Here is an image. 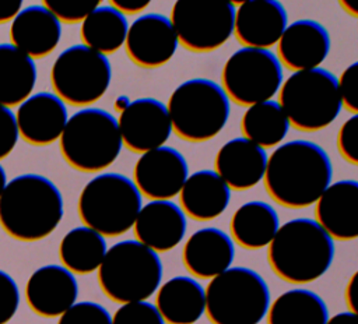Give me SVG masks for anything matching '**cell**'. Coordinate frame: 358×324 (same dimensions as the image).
I'll return each instance as SVG.
<instances>
[{"label": "cell", "instance_id": "obj_31", "mask_svg": "<svg viewBox=\"0 0 358 324\" xmlns=\"http://www.w3.org/2000/svg\"><path fill=\"white\" fill-rule=\"evenodd\" d=\"M127 29L123 14L110 6H99L83 21L80 35L84 46L106 56L123 46Z\"/></svg>", "mask_w": 358, "mask_h": 324}, {"label": "cell", "instance_id": "obj_14", "mask_svg": "<svg viewBox=\"0 0 358 324\" xmlns=\"http://www.w3.org/2000/svg\"><path fill=\"white\" fill-rule=\"evenodd\" d=\"M117 127L122 144L144 154L162 147L172 133L166 106L155 98H138L120 113Z\"/></svg>", "mask_w": 358, "mask_h": 324}, {"label": "cell", "instance_id": "obj_13", "mask_svg": "<svg viewBox=\"0 0 358 324\" xmlns=\"http://www.w3.org/2000/svg\"><path fill=\"white\" fill-rule=\"evenodd\" d=\"M189 176L185 156L172 147H158L141 154L134 165L133 183L152 201L178 196Z\"/></svg>", "mask_w": 358, "mask_h": 324}, {"label": "cell", "instance_id": "obj_20", "mask_svg": "<svg viewBox=\"0 0 358 324\" xmlns=\"http://www.w3.org/2000/svg\"><path fill=\"white\" fill-rule=\"evenodd\" d=\"M315 215L333 240H354L358 236V182L330 183L316 201Z\"/></svg>", "mask_w": 358, "mask_h": 324}, {"label": "cell", "instance_id": "obj_11", "mask_svg": "<svg viewBox=\"0 0 358 324\" xmlns=\"http://www.w3.org/2000/svg\"><path fill=\"white\" fill-rule=\"evenodd\" d=\"M222 89L241 106L271 101L282 84V67L267 49L241 47L224 64Z\"/></svg>", "mask_w": 358, "mask_h": 324}, {"label": "cell", "instance_id": "obj_5", "mask_svg": "<svg viewBox=\"0 0 358 324\" xmlns=\"http://www.w3.org/2000/svg\"><path fill=\"white\" fill-rule=\"evenodd\" d=\"M166 110L178 137L190 142H204L214 138L227 124L229 99L217 82L192 78L173 89Z\"/></svg>", "mask_w": 358, "mask_h": 324}, {"label": "cell", "instance_id": "obj_39", "mask_svg": "<svg viewBox=\"0 0 358 324\" xmlns=\"http://www.w3.org/2000/svg\"><path fill=\"white\" fill-rule=\"evenodd\" d=\"M18 135L15 115L10 108L0 105V159L6 158L14 149Z\"/></svg>", "mask_w": 358, "mask_h": 324}, {"label": "cell", "instance_id": "obj_40", "mask_svg": "<svg viewBox=\"0 0 358 324\" xmlns=\"http://www.w3.org/2000/svg\"><path fill=\"white\" fill-rule=\"evenodd\" d=\"M150 4L148 0H130V1H124V0H110L109 6L113 7L115 10H117L120 14H137L140 11H143L144 8H147V6Z\"/></svg>", "mask_w": 358, "mask_h": 324}, {"label": "cell", "instance_id": "obj_8", "mask_svg": "<svg viewBox=\"0 0 358 324\" xmlns=\"http://www.w3.org/2000/svg\"><path fill=\"white\" fill-rule=\"evenodd\" d=\"M204 295V313L213 324H257L270 307L266 281L246 267H229L211 278Z\"/></svg>", "mask_w": 358, "mask_h": 324}, {"label": "cell", "instance_id": "obj_45", "mask_svg": "<svg viewBox=\"0 0 358 324\" xmlns=\"http://www.w3.org/2000/svg\"><path fill=\"white\" fill-rule=\"evenodd\" d=\"M6 184H7V175H6L4 168L0 165V196H1Z\"/></svg>", "mask_w": 358, "mask_h": 324}, {"label": "cell", "instance_id": "obj_25", "mask_svg": "<svg viewBox=\"0 0 358 324\" xmlns=\"http://www.w3.org/2000/svg\"><path fill=\"white\" fill-rule=\"evenodd\" d=\"M179 196L183 214L194 221H211L227 209L231 190L214 170L204 169L187 176Z\"/></svg>", "mask_w": 358, "mask_h": 324}, {"label": "cell", "instance_id": "obj_28", "mask_svg": "<svg viewBox=\"0 0 358 324\" xmlns=\"http://www.w3.org/2000/svg\"><path fill=\"white\" fill-rule=\"evenodd\" d=\"M35 82L34 59L10 43H0V105H20L31 96Z\"/></svg>", "mask_w": 358, "mask_h": 324}, {"label": "cell", "instance_id": "obj_44", "mask_svg": "<svg viewBox=\"0 0 358 324\" xmlns=\"http://www.w3.org/2000/svg\"><path fill=\"white\" fill-rule=\"evenodd\" d=\"M130 99H129V96L127 95H119L116 99H115V103H113V106H115V109L117 110V112H123L129 105H130Z\"/></svg>", "mask_w": 358, "mask_h": 324}, {"label": "cell", "instance_id": "obj_22", "mask_svg": "<svg viewBox=\"0 0 358 324\" xmlns=\"http://www.w3.org/2000/svg\"><path fill=\"white\" fill-rule=\"evenodd\" d=\"M266 163L267 154L262 147L238 137L227 141L218 149L214 172L229 190H248L263 180Z\"/></svg>", "mask_w": 358, "mask_h": 324}, {"label": "cell", "instance_id": "obj_38", "mask_svg": "<svg viewBox=\"0 0 358 324\" xmlns=\"http://www.w3.org/2000/svg\"><path fill=\"white\" fill-rule=\"evenodd\" d=\"M20 304V292L15 281L0 270V324L8 323Z\"/></svg>", "mask_w": 358, "mask_h": 324}, {"label": "cell", "instance_id": "obj_9", "mask_svg": "<svg viewBox=\"0 0 358 324\" xmlns=\"http://www.w3.org/2000/svg\"><path fill=\"white\" fill-rule=\"evenodd\" d=\"M141 207V194L131 179L101 173L84 186L77 208L87 228L102 236H119L133 228Z\"/></svg>", "mask_w": 358, "mask_h": 324}, {"label": "cell", "instance_id": "obj_35", "mask_svg": "<svg viewBox=\"0 0 358 324\" xmlns=\"http://www.w3.org/2000/svg\"><path fill=\"white\" fill-rule=\"evenodd\" d=\"M57 324H112V316L99 303L78 302L60 316Z\"/></svg>", "mask_w": 358, "mask_h": 324}, {"label": "cell", "instance_id": "obj_43", "mask_svg": "<svg viewBox=\"0 0 358 324\" xmlns=\"http://www.w3.org/2000/svg\"><path fill=\"white\" fill-rule=\"evenodd\" d=\"M326 324H358V314L351 311H343L330 317Z\"/></svg>", "mask_w": 358, "mask_h": 324}, {"label": "cell", "instance_id": "obj_32", "mask_svg": "<svg viewBox=\"0 0 358 324\" xmlns=\"http://www.w3.org/2000/svg\"><path fill=\"white\" fill-rule=\"evenodd\" d=\"M289 123L275 101L255 103L246 109L241 120L243 138L264 148L274 147L287 135Z\"/></svg>", "mask_w": 358, "mask_h": 324}, {"label": "cell", "instance_id": "obj_12", "mask_svg": "<svg viewBox=\"0 0 358 324\" xmlns=\"http://www.w3.org/2000/svg\"><path fill=\"white\" fill-rule=\"evenodd\" d=\"M178 43L190 52L207 53L234 34L235 7L227 0H179L169 18Z\"/></svg>", "mask_w": 358, "mask_h": 324}, {"label": "cell", "instance_id": "obj_1", "mask_svg": "<svg viewBox=\"0 0 358 324\" xmlns=\"http://www.w3.org/2000/svg\"><path fill=\"white\" fill-rule=\"evenodd\" d=\"M327 152L317 144L294 140L277 147L267 158L264 187L287 208H306L317 201L331 182Z\"/></svg>", "mask_w": 358, "mask_h": 324}, {"label": "cell", "instance_id": "obj_37", "mask_svg": "<svg viewBox=\"0 0 358 324\" xmlns=\"http://www.w3.org/2000/svg\"><path fill=\"white\" fill-rule=\"evenodd\" d=\"M337 148L347 162L358 163V115H352L341 124L337 134Z\"/></svg>", "mask_w": 358, "mask_h": 324}, {"label": "cell", "instance_id": "obj_6", "mask_svg": "<svg viewBox=\"0 0 358 324\" xmlns=\"http://www.w3.org/2000/svg\"><path fill=\"white\" fill-rule=\"evenodd\" d=\"M117 120L99 108H85L67 119L60 135L66 162L81 172H101L122 151Z\"/></svg>", "mask_w": 358, "mask_h": 324}, {"label": "cell", "instance_id": "obj_23", "mask_svg": "<svg viewBox=\"0 0 358 324\" xmlns=\"http://www.w3.org/2000/svg\"><path fill=\"white\" fill-rule=\"evenodd\" d=\"M232 239L218 228L196 230L185 243L183 264L197 278L208 279L228 270L234 261Z\"/></svg>", "mask_w": 358, "mask_h": 324}, {"label": "cell", "instance_id": "obj_33", "mask_svg": "<svg viewBox=\"0 0 358 324\" xmlns=\"http://www.w3.org/2000/svg\"><path fill=\"white\" fill-rule=\"evenodd\" d=\"M43 7L48 8L59 21L78 22L84 21L94 10H96L101 0H45Z\"/></svg>", "mask_w": 358, "mask_h": 324}, {"label": "cell", "instance_id": "obj_7", "mask_svg": "<svg viewBox=\"0 0 358 324\" xmlns=\"http://www.w3.org/2000/svg\"><path fill=\"white\" fill-rule=\"evenodd\" d=\"M278 91V105L289 126L299 131H319L341 110L337 78L326 68L294 71Z\"/></svg>", "mask_w": 358, "mask_h": 324}, {"label": "cell", "instance_id": "obj_17", "mask_svg": "<svg viewBox=\"0 0 358 324\" xmlns=\"http://www.w3.org/2000/svg\"><path fill=\"white\" fill-rule=\"evenodd\" d=\"M329 50V32L313 20H298L287 25L277 42L278 61L294 71L317 68Z\"/></svg>", "mask_w": 358, "mask_h": 324}, {"label": "cell", "instance_id": "obj_36", "mask_svg": "<svg viewBox=\"0 0 358 324\" xmlns=\"http://www.w3.org/2000/svg\"><path fill=\"white\" fill-rule=\"evenodd\" d=\"M341 106L348 112L358 115V63L350 64L337 80Z\"/></svg>", "mask_w": 358, "mask_h": 324}, {"label": "cell", "instance_id": "obj_16", "mask_svg": "<svg viewBox=\"0 0 358 324\" xmlns=\"http://www.w3.org/2000/svg\"><path fill=\"white\" fill-rule=\"evenodd\" d=\"M287 22V11L280 1L248 0L235 11L234 32L243 47L268 50L281 38Z\"/></svg>", "mask_w": 358, "mask_h": 324}, {"label": "cell", "instance_id": "obj_29", "mask_svg": "<svg viewBox=\"0 0 358 324\" xmlns=\"http://www.w3.org/2000/svg\"><path fill=\"white\" fill-rule=\"evenodd\" d=\"M324 300L309 289H291L280 295L267 310L268 324H326Z\"/></svg>", "mask_w": 358, "mask_h": 324}, {"label": "cell", "instance_id": "obj_19", "mask_svg": "<svg viewBox=\"0 0 358 324\" xmlns=\"http://www.w3.org/2000/svg\"><path fill=\"white\" fill-rule=\"evenodd\" d=\"M67 119L64 102L50 92L28 96L20 103L15 115L18 133L34 145H48L59 140Z\"/></svg>", "mask_w": 358, "mask_h": 324}, {"label": "cell", "instance_id": "obj_30", "mask_svg": "<svg viewBox=\"0 0 358 324\" xmlns=\"http://www.w3.org/2000/svg\"><path fill=\"white\" fill-rule=\"evenodd\" d=\"M106 242L102 235L87 226L69 230L59 246L60 260L70 272L90 274L99 268L105 254Z\"/></svg>", "mask_w": 358, "mask_h": 324}, {"label": "cell", "instance_id": "obj_26", "mask_svg": "<svg viewBox=\"0 0 358 324\" xmlns=\"http://www.w3.org/2000/svg\"><path fill=\"white\" fill-rule=\"evenodd\" d=\"M155 307L168 324H194L206 311L204 288L190 277H173L158 288Z\"/></svg>", "mask_w": 358, "mask_h": 324}, {"label": "cell", "instance_id": "obj_24", "mask_svg": "<svg viewBox=\"0 0 358 324\" xmlns=\"http://www.w3.org/2000/svg\"><path fill=\"white\" fill-rule=\"evenodd\" d=\"M60 21L43 6H29L21 10L11 22V45L31 59L45 57L59 45Z\"/></svg>", "mask_w": 358, "mask_h": 324}, {"label": "cell", "instance_id": "obj_3", "mask_svg": "<svg viewBox=\"0 0 358 324\" xmlns=\"http://www.w3.org/2000/svg\"><path fill=\"white\" fill-rule=\"evenodd\" d=\"M333 258V239L310 218H295L281 225L267 251L271 270L291 284L316 281L330 268Z\"/></svg>", "mask_w": 358, "mask_h": 324}, {"label": "cell", "instance_id": "obj_15", "mask_svg": "<svg viewBox=\"0 0 358 324\" xmlns=\"http://www.w3.org/2000/svg\"><path fill=\"white\" fill-rule=\"evenodd\" d=\"M126 53L130 60L144 68H155L168 63L178 49V38L168 17L157 13L140 15L126 35Z\"/></svg>", "mask_w": 358, "mask_h": 324}, {"label": "cell", "instance_id": "obj_18", "mask_svg": "<svg viewBox=\"0 0 358 324\" xmlns=\"http://www.w3.org/2000/svg\"><path fill=\"white\" fill-rule=\"evenodd\" d=\"M25 296L36 314L57 317L76 303L78 284L73 272L63 265L48 264L32 272L27 282Z\"/></svg>", "mask_w": 358, "mask_h": 324}, {"label": "cell", "instance_id": "obj_10", "mask_svg": "<svg viewBox=\"0 0 358 324\" xmlns=\"http://www.w3.org/2000/svg\"><path fill=\"white\" fill-rule=\"evenodd\" d=\"M110 80L112 67L108 57L84 45L64 49L50 71L56 95L74 106H87L101 99Z\"/></svg>", "mask_w": 358, "mask_h": 324}, {"label": "cell", "instance_id": "obj_2", "mask_svg": "<svg viewBox=\"0 0 358 324\" xmlns=\"http://www.w3.org/2000/svg\"><path fill=\"white\" fill-rule=\"evenodd\" d=\"M62 218V193L45 176L20 175L6 184L0 196V223L18 240L36 242L49 236Z\"/></svg>", "mask_w": 358, "mask_h": 324}, {"label": "cell", "instance_id": "obj_27", "mask_svg": "<svg viewBox=\"0 0 358 324\" xmlns=\"http://www.w3.org/2000/svg\"><path fill=\"white\" fill-rule=\"evenodd\" d=\"M278 228L280 221L275 209L264 201L242 204L229 222L232 240L249 250L268 246Z\"/></svg>", "mask_w": 358, "mask_h": 324}, {"label": "cell", "instance_id": "obj_21", "mask_svg": "<svg viewBox=\"0 0 358 324\" xmlns=\"http://www.w3.org/2000/svg\"><path fill=\"white\" fill-rule=\"evenodd\" d=\"M133 228L137 242L155 253H164L182 242L186 233V216L169 200L151 201L141 207Z\"/></svg>", "mask_w": 358, "mask_h": 324}, {"label": "cell", "instance_id": "obj_4", "mask_svg": "<svg viewBox=\"0 0 358 324\" xmlns=\"http://www.w3.org/2000/svg\"><path fill=\"white\" fill-rule=\"evenodd\" d=\"M162 263L137 240H122L106 250L98 268L102 292L117 303L144 302L161 285Z\"/></svg>", "mask_w": 358, "mask_h": 324}, {"label": "cell", "instance_id": "obj_34", "mask_svg": "<svg viewBox=\"0 0 358 324\" xmlns=\"http://www.w3.org/2000/svg\"><path fill=\"white\" fill-rule=\"evenodd\" d=\"M112 324H165L155 304L131 302L122 304L112 317Z\"/></svg>", "mask_w": 358, "mask_h": 324}, {"label": "cell", "instance_id": "obj_41", "mask_svg": "<svg viewBox=\"0 0 358 324\" xmlns=\"http://www.w3.org/2000/svg\"><path fill=\"white\" fill-rule=\"evenodd\" d=\"M21 0H0V24L14 20L21 11Z\"/></svg>", "mask_w": 358, "mask_h": 324}, {"label": "cell", "instance_id": "obj_42", "mask_svg": "<svg viewBox=\"0 0 358 324\" xmlns=\"http://www.w3.org/2000/svg\"><path fill=\"white\" fill-rule=\"evenodd\" d=\"M357 278H358V272H355L351 279L347 284L345 288V302L350 307L351 313L357 314V303H358V284H357Z\"/></svg>", "mask_w": 358, "mask_h": 324}]
</instances>
